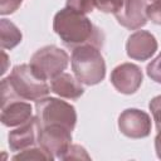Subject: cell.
I'll return each mask as SVG.
<instances>
[{
    "mask_svg": "<svg viewBox=\"0 0 161 161\" xmlns=\"http://www.w3.org/2000/svg\"><path fill=\"white\" fill-rule=\"evenodd\" d=\"M67 8L82 14H88L96 8V0H67Z\"/></svg>",
    "mask_w": 161,
    "mask_h": 161,
    "instance_id": "cell-16",
    "label": "cell"
},
{
    "mask_svg": "<svg viewBox=\"0 0 161 161\" xmlns=\"http://www.w3.org/2000/svg\"><path fill=\"white\" fill-rule=\"evenodd\" d=\"M69 57L65 50L55 47L47 45L38 49L30 58V65L35 73L45 80H52L67 68Z\"/></svg>",
    "mask_w": 161,
    "mask_h": 161,
    "instance_id": "cell-5",
    "label": "cell"
},
{
    "mask_svg": "<svg viewBox=\"0 0 161 161\" xmlns=\"http://www.w3.org/2000/svg\"><path fill=\"white\" fill-rule=\"evenodd\" d=\"M21 31L18 26L8 19H1L0 21V43L1 49H13L21 42Z\"/></svg>",
    "mask_w": 161,
    "mask_h": 161,
    "instance_id": "cell-14",
    "label": "cell"
},
{
    "mask_svg": "<svg viewBox=\"0 0 161 161\" xmlns=\"http://www.w3.org/2000/svg\"><path fill=\"white\" fill-rule=\"evenodd\" d=\"M111 83L119 93L132 94L142 83V72L136 64L122 63L112 70Z\"/></svg>",
    "mask_w": 161,
    "mask_h": 161,
    "instance_id": "cell-9",
    "label": "cell"
},
{
    "mask_svg": "<svg viewBox=\"0 0 161 161\" xmlns=\"http://www.w3.org/2000/svg\"><path fill=\"white\" fill-rule=\"evenodd\" d=\"M87 151L79 145H70L67 152L63 155L62 160H89Z\"/></svg>",
    "mask_w": 161,
    "mask_h": 161,
    "instance_id": "cell-18",
    "label": "cell"
},
{
    "mask_svg": "<svg viewBox=\"0 0 161 161\" xmlns=\"http://www.w3.org/2000/svg\"><path fill=\"white\" fill-rule=\"evenodd\" d=\"M31 112L33 109L30 103L21 99H14L1 104L0 119L1 123L6 127H15L29 121L33 117Z\"/></svg>",
    "mask_w": 161,
    "mask_h": 161,
    "instance_id": "cell-12",
    "label": "cell"
},
{
    "mask_svg": "<svg viewBox=\"0 0 161 161\" xmlns=\"http://www.w3.org/2000/svg\"><path fill=\"white\" fill-rule=\"evenodd\" d=\"M155 150H156L157 157L161 158V130L157 132V135L155 137Z\"/></svg>",
    "mask_w": 161,
    "mask_h": 161,
    "instance_id": "cell-23",
    "label": "cell"
},
{
    "mask_svg": "<svg viewBox=\"0 0 161 161\" xmlns=\"http://www.w3.org/2000/svg\"><path fill=\"white\" fill-rule=\"evenodd\" d=\"M53 29L62 43L70 49L87 44L97 48H102L103 45L104 35L102 30L96 26L86 14L78 13L70 8H64L55 14Z\"/></svg>",
    "mask_w": 161,
    "mask_h": 161,
    "instance_id": "cell-1",
    "label": "cell"
},
{
    "mask_svg": "<svg viewBox=\"0 0 161 161\" xmlns=\"http://www.w3.org/2000/svg\"><path fill=\"white\" fill-rule=\"evenodd\" d=\"M157 50L156 38L146 30H137L131 34L126 43V52L131 59L135 60H147Z\"/></svg>",
    "mask_w": 161,
    "mask_h": 161,
    "instance_id": "cell-10",
    "label": "cell"
},
{
    "mask_svg": "<svg viewBox=\"0 0 161 161\" xmlns=\"http://www.w3.org/2000/svg\"><path fill=\"white\" fill-rule=\"evenodd\" d=\"M147 19L151 20L153 24L161 25V1H153L147 5L146 9Z\"/></svg>",
    "mask_w": 161,
    "mask_h": 161,
    "instance_id": "cell-19",
    "label": "cell"
},
{
    "mask_svg": "<svg viewBox=\"0 0 161 161\" xmlns=\"http://www.w3.org/2000/svg\"><path fill=\"white\" fill-rule=\"evenodd\" d=\"M13 160H53V156L49 155L45 150L39 147H29L26 150L19 151V153L13 156Z\"/></svg>",
    "mask_w": 161,
    "mask_h": 161,
    "instance_id": "cell-15",
    "label": "cell"
},
{
    "mask_svg": "<svg viewBox=\"0 0 161 161\" xmlns=\"http://www.w3.org/2000/svg\"><path fill=\"white\" fill-rule=\"evenodd\" d=\"M39 131L40 125L36 117H31L29 121L20 125L18 128L10 131L8 136V143L10 150L14 152H19L35 146V143L38 142Z\"/></svg>",
    "mask_w": 161,
    "mask_h": 161,
    "instance_id": "cell-11",
    "label": "cell"
},
{
    "mask_svg": "<svg viewBox=\"0 0 161 161\" xmlns=\"http://www.w3.org/2000/svg\"><path fill=\"white\" fill-rule=\"evenodd\" d=\"M50 92L65 99H78L84 93L80 82L69 73H60L50 80Z\"/></svg>",
    "mask_w": 161,
    "mask_h": 161,
    "instance_id": "cell-13",
    "label": "cell"
},
{
    "mask_svg": "<svg viewBox=\"0 0 161 161\" xmlns=\"http://www.w3.org/2000/svg\"><path fill=\"white\" fill-rule=\"evenodd\" d=\"M150 111L153 116V121L156 123L157 130H161V96H156L150 101Z\"/></svg>",
    "mask_w": 161,
    "mask_h": 161,
    "instance_id": "cell-21",
    "label": "cell"
},
{
    "mask_svg": "<svg viewBox=\"0 0 161 161\" xmlns=\"http://www.w3.org/2000/svg\"><path fill=\"white\" fill-rule=\"evenodd\" d=\"M21 3L23 0H0V14L1 15L13 14L20 8Z\"/></svg>",
    "mask_w": 161,
    "mask_h": 161,
    "instance_id": "cell-22",
    "label": "cell"
},
{
    "mask_svg": "<svg viewBox=\"0 0 161 161\" xmlns=\"http://www.w3.org/2000/svg\"><path fill=\"white\" fill-rule=\"evenodd\" d=\"M38 143L43 150L52 155L53 158H62L72 145V131L54 125L40 127Z\"/></svg>",
    "mask_w": 161,
    "mask_h": 161,
    "instance_id": "cell-6",
    "label": "cell"
},
{
    "mask_svg": "<svg viewBox=\"0 0 161 161\" xmlns=\"http://www.w3.org/2000/svg\"><path fill=\"white\" fill-rule=\"evenodd\" d=\"M1 57H3V69H1V73L4 74L6 72V64H8V55L5 54L4 50L1 52Z\"/></svg>",
    "mask_w": 161,
    "mask_h": 161,
    "instance_id": "cell-24",
    "label": "cell"
},
{
    "mask_svg": "<svg viewBox=\"0 0 161 161\" xmlns=\"http://www.w3.org/2000/svg\"><path fill=\"white\" fill-rule=\"evenodd\" d=\"M50 92L47 80L39 77L30 64L15 65L11 73L1 80V104L14 99L39 101Z\"/></svg>",
    "mask_w": 161,
    "mask_h": 161,
    "instance_id": "cell-2",
    "label": "cell"
},
{
    "mask_svg": "<svg viewBox=\"0 0 161 161\" xmlns=\"http://www.w3.org/2000/svg\"><path fill=\"white\" fill-rule=\"evenodd\" d=\"M123 0H96V8L103 13H112L114 14Z\"/></svg>",
    "mask_w": 161,
    "mask_h": 161,
    "instance_id": "cell-20",
    "label": "cell"
},
{
    "mask_svg": "<svg viewBox=\"0 0 161 161\" xmlns=\"http://www.w3.org/2000/svg\"><path fill=\"white\" fill-rule=\"evenodd\" d=\"M146 0H123L114 16L119 25L126 29L136 30L147 23Z\"/></svg>",
    "mask_w": 161,
    "mask_h": 161,
    "instance_id": "cell-8",
    "label": "cell"
},
{
    "mask_svg": "<svg viewBox=\"0 0 161 161\" xmlns=\"http://www.w3.org/2000/svg\"><path fill=\"white\" fill-rule=\"evenodd\" d=\"M148 1H151V3H153V1H161V0H148Z\"/></svg>",
    "mask_w": 161,
    "mask_h": 161,
    "instance_id": "cell-25",
    "label": "cell"
},
{
    "mask_svg": "<svg viewBox=\"0 0 161 161\" xmlns=\"http://www.w3.org/2000/svg\"><path fill=\"white\" fill-rule=\"evenodd\" d=\"M146 72H147V75L153 82L161 84V53L147 64Z\"/></svg>",
    "mask_w": 161,
    "mask_h": 161,
    "instance_id": "cell-17",
    "label": "cell"
},
{
    "mask_svg": "<svg viewBox=\"0 0 161 161\" xmlns=\"http://www.w3.org/2000/svg\"><path fill=\"white\" fill-rule=\"evenodd\" d=\"M118 128L130 138H145L151 133L150 116L137 108H127L118 117Z\"/></svg>",
    "mask_w": 161,
    "mask_h": 161,
    "instance_id": "cell-7",
    "label": "cell"
},
{
    "mask_svg": "<svg viewBox=\"0 0 161 161\" xmlns=\"http://www.w3.org/2000/svg\"><path fill=\"white\" fill-rule=\"evenodd\" d=\"M72 70L75 78L86 84L94 86L103 80L106 75V63L99 52V48L87 44L73 49L72 52Z\"/></svg>",
    "mask_w": 161,
    "mask_h": 161,
    "instance_id": "cell-3",
    "label": "cell"
},
{
    "mask_svg": "<svg viewBox=\"0 0 161 161\" xmlns=\"http://www.w3.org/2000/svg\"><path fill=\"white\" fill-rule=\"evenodd\" d=\"M35 113L40 127L54 125L73 131L77 123L75 108L70 103L54 97H45L36 101Z\"/></svg>",
    "mask_w": 161,
    "mask_h": 161,
    "instance_id": "cell-4",
    "label": "cell"
}]
</instances>
